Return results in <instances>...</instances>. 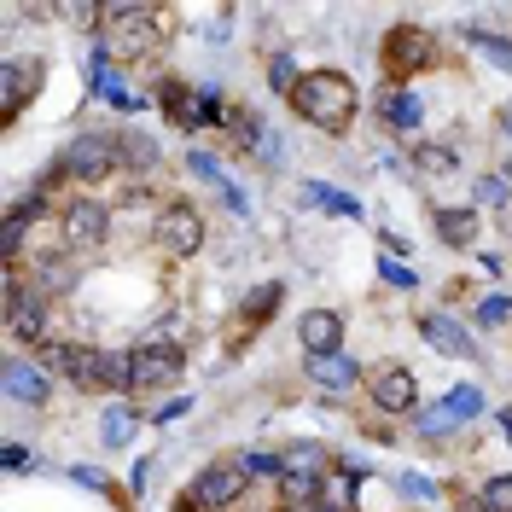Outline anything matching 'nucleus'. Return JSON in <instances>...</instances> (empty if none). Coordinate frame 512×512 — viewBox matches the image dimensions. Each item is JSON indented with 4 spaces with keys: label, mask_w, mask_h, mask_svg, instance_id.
Here are the masks:
<instances>
[{
    "label": "nucleus",
    "mask_w": 512,
    "mask_h": 512,
    "mask_svg": "<svg viewBox=\"0 0 512 512\" xmlns=\"http://www.w3.org/2000/svg\"><path fill=\"white\" fill-rule=\"evenodd\" d=\"M355 105H361V94L344 70H303V82L291 94V111L320 134H344L355 123Z\"/></svg>",
    "instance_id": "nucleus-1"
},
{
    "label": "nucleus",
    "mask_w": 512,
    "mask_h": 512,
    "mask_svg": "<svg viewBox=\"0 0 512 512\" xmlns=\"http://www.w3.org/2000/svg\"><path fill=\"white\" fill-rule=\"evenodd\" d=\"M117 163H123L117 134H99V128H88V134H76V140L59 152V163H53V181H105ZM53 181H41V187H53Z\"/></svg>",
    "instance_id": "nucleus-2"
},
{
    "label": "nucleus",
    "mask_w": 512,
    "mask_h": 512,
    "mask_svg": "<svg viewBox=\"0 0 512 512\" xmlns=\"http://www.w3.org/2000/svg\"><path fill=\"white\" fill-rule=\"evenodd\" d=\"M245 489H251V472H245L239 460H216V466H204V472L192 478L187 501H192L198 512H222V507H233Z\"/></svg>",
    "instance_id": "nucleus-3"
},
{
    "label": "nucleus",
    "mask_w": 512,
    "mask_h": 512,
    "mask_svg": "<svg viewBox=\"0 0 512 512\" xmlns=\"http://www.w3.org/2000/svg\"><path fill=\"white\" fill-rule=\"evenodd\" d=\"M41 76H47V64L41 59H12L0 64V123H18V111L41 94Z\"/></svg>",
    "instance_id": "nucleus-4"
},
{
    "label": "nucleus",
    "mask_w": 512,
    "mask_h": 512,
    "mask_svg": "<svg viewBox=\"0 0 512 512\" xmlns=\"http://www.w3.org/2000/svg\"><path fill=\"white\" fill-rule=\"evenodd\" d=\"M6 326L12 338H30V344H41V326H47V297L24 286L18 274H6Z\"/></svg>",
    "instance_id": "nucleus-5"
},
{
    "label": "nucleus",
    "mask_w": 512,
    "mask_h": 512,
    "mask_svg": "<svg viewBox=\"0 0 512 512\" xmlns=\"http://www.w3.org/2000/svg\"><path fill=\"white\" fill-rule=\"evenodd\" d=\"M181 379V344L169 338H146L134 350V390H163V384Z\"/></svg>",
    "instance_id": "nucleus-6"
},
{
    "label": "nucleus",
    "mask_w": 512,
    "mask_h": 512,
    "mask_svg": "<svg viewBox=\"0 0 512 512\" xmlns=\"http://www.w3.org/2000/svg\"><path fill=\"white\" fill-rule=\"evenodd\" d=\"M158 245L169 256H192L198 245H204V216H198L192 204H181V198L163 204L158 210Z\"/></svg>",
    "instance_id": "nucleus-7"
},
{
    "label": "nucleus",
    "mask_w": 512,
    "mask_h": 512,
    "mask_svg": "<svg viewBox=\"0 0 512 512\" xmlns=\"http://www.w3.org/2000/svg\"><path fill=\"white\" fill-rule=\"evenodd\" d=\"M105 233H111V210L99 198H76L64 210V245L70 251H94V245H105Z\"/></svg>",
    "instance_id": "nucleus-8"
},
{
    "label": "nucleus",
    "mask_w": 512,
    "mask_h": 512,
    "mask_svg": "<svg viewBox=\"0 0 512 512\" xmlns=\"http://www.w3.org/2000/svg\"><path fill=\"white\" fill-rule=\"evenodd\" d=\"M431 59H437V47H431V35L414 30V24L390 30V41H384V64H390V76H396V82H402V76H414V70H425Z\"/></svg>",
    "instance_id": "nucleus-9"
},
{
    "label": "nucleus",
    "mask_w": 512,
    "mask_h": 512,
    "mask_svg": "<svg viewBox=\"0 0 512 512\" xmlns=\"http://www.w3.org/2000/svg\"><path fill=\"white\" fill-rule=\"evenodd\" d=\"M105 24L117 30V47L123 53H140L158 41V12L152 6H105Z\"/></svg>",
    "instance_id": "nucleus-10"
},
{
    "label": "nucleus",
    "mask_w": 512,
    "mask_h": 512,
    "mask_svg": "<svg viewBox=\"0 0 512 512\" xmlns=\"http://www.w3.org/2000/svg\"><path fill=\"white\" fill-rule=\"evenodd\" d=\"M0 384H6V396H12V402H24V408H41V402L53 396L47 367H41V361H24V355H12V361H6Z\"/></svg>",
    "instance_id": "nucleus-11"
},
{
    "label": "nucleus",
    "mask_w": 512,
    "mask_h": 512,
    "mask_svg": "<svg viewBox=\"0 0 512 512\" xmlns=\"http://www.w3.org/2000/svg\"><path fill=\"white\" fill-rule=\"evenodd\" d=\"M367 390H373V402H379L384 414H414V373L408 367L384 361L379 373L367 379Z\"/></svg>",
    "instance_id": "nucleus-12"
},
{
    "label": "nucleus",
    "mask_w": 512,
    "mask_h": 512,
    "mask_svg": "<svg viewBox=\"0 0 512 512\" xmlns=\"http://www.w3.org/2000/svg\"><path fill=\"white\" fill-rule=\"evenodd\" d=\"M419 332H425V344H437V350L454 355V361H478V344H472V332H466L460 320L425 315V320H419Z\"/></svg>",
    "instance_id": "nucleus-13"
},
{
    "label": "nucleus",
    "mask_w": 512,
    "mask_h": 512,
    "mask_svg": "<svg viewBox=\"0 0 512 512\" xmlns=\"http://www.w3.org/2000/svg\"><path fill=\"white\" fill-rule=\"evenodd\" d=\"M297 338H303L309 355H338V344H344V320L332 315V309H309V315L297 320Z\"/></svg>",
    "instance_id": "nucleus-14"
},
{
    "label": "nucleus",
    "mask_w": 512,
    "mask_h": 512,
    "mask_svg": "<svg viewBox=\"0 0 512 512\" xmlns=\"http://www.w3.org/2000/svg\"><path fill=\"white\" fill-rule=\"evenodd\" d=\"M309 379L320 384V390H355V379H361V367H355L350 355L338 350V355H309Z\"/></svg>",
    "instance_id": "nucleus-15"
},
{
    "label": "nucleus",
    "mask_w": 512,
    "mask_h": 512,
    "mask_svg": "<svg viewBox=\"0 0 512 512\" xmlns=\"http://www.w3.org/2000/svg\"><path fill=\"white\" fill-rule=\"evenodd\" d=\"M431 222H437V239H443V245H460V251L478 245V210H448L443 204Z\"/></svg>",
    "instance_id": "nucleus-16"
},
{
    "label": "nucleus",
    "mask_w": 512,
    "mask_h": 512,
    "mask_svg": "<svg viewBox=\"0 0 512 512\" xmlns=\"http://www.w3.org/2000/svg\"><path fill=\"white\" fill-rule=\"evenodd\" d=\"M384 117H390V128L414 134V128L425 123V105H419V94H414V88H396V94H384Z\"/></svg>",
    "instance_id": "nucleus-17"
},
{
    "label": "nucleus",
    "mask_w": 512,
    "mask_h": 512,
    "mask_svg": "<svg viewBox=\"0 0 512 512\" xmlns=\"http://www.w3.org/2000/svg\"><path fill=\"white\" fill-rule=\"evenodd\" d=\"M134 431H140V414H134V408H123V402L105 408V419H99V443L105 448H128L134 443Z\"/></svg>",
    "instance_id": "nucleus-18"
},
{
    "label": "nucleus",
    "mask_w": 512,
    "mask_h": 512,
    "mask_svg": "<svg viewBox=\"0 0 512 512\" xmlns=\"http://www.w3.org/2000/svg\"><path fill=\"white\" fill-rule=\"evenodd\" d=\"M286 472H297V478H326L332 472V454L320 443H291L286 448Z\"/></svg>",
    "instance_id": "nucleus-19"
},
{
    "label": "nucleus",
    "mask_w": 512,
    "mask_h": 512,
    "mask_svg": "<svg viewBox=\"0 0 512 512\" xmlns=\"http://www.w3.org/2000/svg\"><path fill=\"white\" fill-rule=\"evenodd\" d=\"M280 297H286V286H280V280H268V286H256L251 297L239 303V320H245V326H262V320H268L274 309H280Z\"/></svg>",
    "instance_id": "nucleus-20"
},
{
    "label": "nucleus",
    "mask_w": 512,
    "mask_h": 512,
    "mask_svg": "<svg viewBox=\"0 0 512 512\" xmlns=\"http://www.w3.org/2000/svg\"><path fill=\"white\" fill-rule=\"evenodd\" d=\"M99 390H134V355L99 350Z\"/></svg>",
    "instance_id": "nucleus-21"
},
{
    "label": "nucleus",
    "mask_w": 512,
    "mask_h": 512,
    "mask_svg": "<svg viewBox=\"0 0 512 512\" xmlns=\"http://www.w3.org/2000/svg\"><path fill=\"white\" fill-rule=\"evenodd\" d=\"M443 414L454 419V425L478 419V414H483V390H478V384H454V390L443 396Z\"/></svg>",
    "instance_id": "nucleus-22"
},
{
    "label": "nucleus",
    "mask_w": 512,
    "mask_h": 512,
    "mask_svg": "<svg viewBox=\"0 0 512 512\" xmlns=\"http://www.w3.org/2000/svg\"><path fill=\"white\" fill-rule=\"evenodd\" d=\"M355 472H361V466H350V472H326V483H320V501H326V507H338V512H350Z\"/></svg>",
    "instance_id": "nucleus-23"
},
{
    "label": "nucleus",
    "mask_w": 512,
    "mask_h": 512,
    "mask_svg": "<svg viewBox=\"0 0 512 512\" xmlns=\"http://www.w3.org/2000/svg\"><path fill=\"white\" fill-rule=\"evenodd\" d=\"M117 146H123L128 169H152V163H158V140H152V134H117Z\"/></svg>",
    "instance_id": "nucleus-24"
},
{
    "label": "nucleus",
    "mask_w": 512,
    "mask_h": 512,
    "mask_svg": "<svg viewBox=\"0 0 512 512\" xmlns=\"http://www.w3.org/2000/svg\"><path fill=\"white\" fill-rule=\"evenodd\" d=\"M76 286V274L64 268V262H47V268H35V291L41 297H59V291H70Z\"/></svg>",
    "instance_id": "nucleus-25"
},
{
    "label": "nucleus",
    "mask_w": 512,
    "mask_h": 512,
    "mask_svg": "<svg viewBox=\"0 0 512 512\" xmlns=\"http://www.w3.org/2000/svg\"><path fill=\"white\" fill-rule=\"evenodd\" d=\"M239 466L251 472V478H286V454H239Z\"/></svg>",
    "instance_id": "nucleus-26"
},
{
    "label": "nucleus",
    "mask_w": 512,
    "mask_h": 512,
    "mask_svg": "<svg viewBox=\"0 0 512 512\" xmlns=\"http://www.w3.org/2000/svg\"><path fill=\"white\" fill-rule=\"evenodd\" d=\"M268 82H274V88L291 99V94H297V82H303V70H297L286 53H274V59H268Z\"/></svg>",
    "instance_id": "nucleus-27"
},
{
    "label": "nucleus",
    "mask_w": 512,
    "mask_h": 512,
    "mask_svg": "<svg viewBox=\"0 0 512 512\" xmlns=\"http://www.w3.org/2000/svg\"><path fill=\"white\" fill-rule=\"evenodd\" d=\"M478 495H483V507L489 512H512V478L507 472H501V478H483Z\"/></svg>",
    "instance_id": "nucleus-28"
},
{
    "label": "nucleus",
    "mask_w": 512,
    "mask_h": 512,
    "mask_svg": "<svg viewBox=\"0 0 512 512\" xmlns=\"http://www.w3.org/2000/svg\"><path fill=\"white\" fill-rule=\"evenodd\" d=\"M472 47H478V53H489V59H495V64H507V70H512V41H507V35L472 30Z\"/></svg>",
    "instance_id": "nucleus-29"
},
{
    "label": "nucleus",
    "mask_w": 512,
    "mask_h": 512,
    "mask_svg": "<svg viewBox=\"0 0 512 512\" xmlns=\"http://www.w3.org/2000/svg\"><path fill=\"white\" fill-rule=\"evenodd\" d=\"M222 128H233V134H239V146H262V123H256L251 111H227Z\"/></svg>",
    "instance_id": "nucleus-30"
},
{
    "label": "nucleus",
    "mask_w": 512,
    "mask_h": 512,
    "mask_svg": "<svg viewBox=\"0 0 512 512\" xmlns=\"http://www.w3.org/2000/svg\"><path fill=\"white\" fill-rule=\"evenodd\" d=\"M448 425H454V419L443 414V402H437V408H414V431L419 437H443Z\"/></svg>",
    "instance_id": "nucleus-31"
},
{
    "label": "nucleus",
    "mask_w": 512,
    "mask_h": 512,
    "mask_svg": "<svg viewBox=\"0 0 512 512\" xmlns=\"http://www.w3.org/2000/svg\"><path fill=\"white\" fill-rule=\"evenodd\" d=\"M512 320V297H483L478 303V326H507Z\"/></svg>",
    "instance_id": "nucleus-32"
},
{
    "label": "nucleus",
    "mask_w": 512,
    "mask_h": 512,
    "mask_svg": "<svg viewBox=\"0 0 512 512\" xmlns=\"http://www.w3.org/2000/svg\"><path fill=\"white\" fill-rule=\"evenodd\" d=\"M379 274L390 280V286H402V291H408V286H419V274L408 268V262H402V256H384V262H379Z\"/></svg>",
    "instance_id": "nucleus-33"
},
{
    "label": "nucleus",
    "mask_w": 512,
    "mask_h": 512,
    "mask_svg": "<svg viewBox=\"0 0 512 512\" xmlns=\"http://www.w3.org/2000/svg\"><path fill=\"white\" fill-rule=\"evenodd\" d=\"M187 169H192V175H198V181H216V187H227L222 163L210 158V152H192V158H187Z\"/></svg>",
    "instance_id": "nucleus-34"
},
{
    "label": "nucleus",
    "mask_w": 512,
    "mask_h": 512,
    "mask_svg": "<svg viewBox=\"0 0 512 512\" xmlns=\"http://www.w3.org/2000/svg\"><path fill=\"white\" fill-rule=\"evenodd\" d=\"M507 187H512L507 175H483L478 181V204H507Z\"/></svg>",
    "instance_id": "nucleus-35"
},
{
    "label": "nucleus",
    "mask_w": 512,
    "mask_h": 512,
    "mask_svg": "<svg viewBox=\"0 0 512 512\" xmlns=\"http://www.w3.org/2000/svg\"><path fill=\"white\" fill-rule=\"evenodd\" d=\"M309 198H320V204L338 210V216H355V198H344V192H332V187H309Z\"/></svg>",
    "instance_id": "nucleus-36"
},
{
    "label": "nucleus",
    "mask_w": 512,
    "mask_h": 512,
    "mask_svg": "<svg viewBox=\"0 0 512 512\" xmlns=\"http://www.w3.org/2000/svg\"><path fill=\"white\" fill-rule=\"evenodd\" d=\"M414 158L425 163V169H454V152H443V146H419Z\"/></svg>",
    "instance_id": "nucleus-37"
},
{
    "label": "nucleus",
    "mask_w": 512,
    "mask_h": 512,
    "mask_svg": "<svg viewBox=\"0 0 512 512\" xmlns=\"http://www.w3.org/2000/svg\"><path fill=\"white\" fill-rule=\"evenodd\" d=\"M402 489H408L414 501H437V483H431V478H414V472L402 478Z\"/></svg>",
    "instance_id": "nucleus-38"
},
{
    "label": "nucleus",
    "mask_w": 512,
    "mask_h": 512,
    "mask_svg": "<svg viewBox=\"0 0 512 512\" xmlns=\"http://www.w3.org/2000/svg\"><path fill=\"white\" fill-rule=\"evenodd\" d=\"M0 460H6V472H30V448H18V443H6Z\"/></svg>",
    "instance_id": "nucleus-39"
},
{
    "label": "nucleus",
    "mask_w": 512,
    "mask_h": 512,
    "mask_svg": "<svg viewBox=\"0 0 512 512\" xmlns=\"http://www.w3.org/2000/svg\"><path fill=\"white\" fill-rule=\"evenodd\" d=\"M70 478H76V483H88V489H111V478H105V472H99V466H76V472H70Z\"/></svg>",
    "instance_id": "nucleus-40"
},
{
    "label": "nucleus",
    "mask_w": 512,
    "mask_h": 512,
    "mask_svg": "<svg viewBox=\"0 0 512 512\" xmlns=\"http://www.w3.org/2000/svg\"><path fill=\"white\" fill-rule=\"evenodd\" d=\"M187 408H192V402H187V396H181V402H163V408H158V414H152V419H158V425H175V419L187 414Z\"/></svg>",
    "instance_id": "nucleus-41"
},
{
    "label": "nucleus",
    "mask_w": 512,
    "mask_h": 512,
    "mask_svg": "<svg viewBox=\"0 0 512 512\" xmlns=\"http://www.w3.org/2000/svg\"><path fill=\"white\" fill-rule=\"evenodd\" d=\"M454 512H489V507H483V495H460V501H454Z\"/></svg>",
    "instance_id": "nucleus-42"
},
{
    "label": "nucleus",
    "mask_w": 512,
    "mask_h": 512,
    "mask_svg": "<svg viewBox=\"0 0 512 512\" xmlns=\"http://www.w3.org/2000/svg\"><path fill=\"white\" fill-rule=\"evenodd\" d=\"M501 128H507V134H512V99H507V111H501Z\"/></svg>",
    "instance_id": "nucleus-43"
},
{
    "label": "nucleus",
    "mask_w": 512,
    "mask_h": 512,
    "mask_svg": "<svg viewBox=\"0 0 512 512\" xmlns=\"http://www.w3.org/2000/svg\"><path fill=\"white\" fill-rule=\"evenodd\" d=\"M501 431H507V443H512V414H501Z\"/></svg>",
    "instance_id": "nucleus-44"
},
{
    "label": "nucleus",
    "mask_w": 512,
    "mask_h": 512,
    "mask_svg": "<svg viewBox=\"0 0 512 512\" xmlns=\"http://www.w3.org/2000/svg\"><path fill=\"white\" fill-rule=\"evenodd\" d=\"M315 512H338V507H326V501H315Z\"/></svg>",
    "instance_id": "nucleus-45"
},
{
    "label": "nucleus",
    "mask_w": 512,
    "mask_h": 512,
    "mask_svg": "<svg viewBox=\"0 0 512 512\" xmlns=\"http://www.w3.org/2000/svg\"><path fill=\"white\" fill-rule=\"evenodd\" d=\"M507 181H512V163H507Z\"/></svg>",
    "instance_id": "nucleus-46"
},
{
    "label": "nucleus",
    "mask_w": 512,
    "mask_h": 512,
    "mask_svg": "<svg viewBox=\"0 0 512 512\" xmlns=\"http://www.w3.org/2000/svg\"><path fill=\"white\" fill-rule=\"evenodd\" d=\"M297 512H315V507H297Z\"/></svg>",
    "instance_id": "nucleus-47"
}]
</instances>
